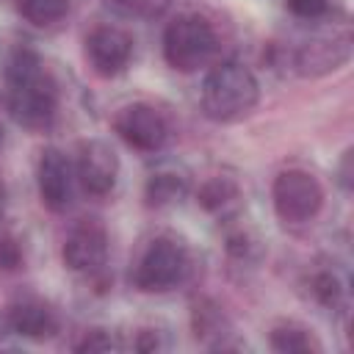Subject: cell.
<instances>
[{
  "instance_id": "8fae6325",
  "label": "cell",
  "mask_w": 354,
  "mask_h": 354,
  "mask_svg": "<svg viewBox=\"0 0 354 354\" xmlns=\"http://www.w3.org/2000/svg\"><path fill=\"white\" fill-rule=\"evenodd\" d=\"M36 183H39V196L44 202V207L61 213L69 207L72 202V166L66 160V155L55 147H47L39 158V169H36Z\"/></svg>"
},
{
  "instance_id": "cb8c5ba5",
  "label": "cell",
  "mask_w": 354,
  "mask_h": 354,
  "mask_svg": "<svg viewBox=\"0 0 354 354\" xmlns=\"http://www.w3.org/2000/svg\"><path fill=\"white\" fill-rule=\"evenodd\" d=\"M340 185L351 191V149L343 155V163H340Z\"/></svg>"
},
{
  "instance_id": "e0dca14e",
  "label": "cell",
  "mask_w": 354,
  "mask_h": 354,
  "mask_svg": "<svg viewBox=\"0 0 354 354\" xmlns=\"http://www.w3.org/2000/svg\"><path fill=\"white\" fill-rule=\"evenodd\" d=\"M14 8L30 25L47 28V25H55V22H61L66 17L69 0H14Z\"/></svg>"
},
{
  "instance_id": "9c48e42d",
  "label": "cell",
  "mask_w": 354,
  "mask_h": 354,
  "mask_svg": "<svg viewBox=\"0 0 354 354\" xmlns=\"http://www.w3.org/2000/svg\"><path fill=\"white\" fill-rule=\"evenodd\" d=\"M116 177H119V158L111 149V144H105L100 138L83 141L80 152H77V180H80L83 191L102 199L113 191Z\"/></svg>"
},
{
  "instance_id": "603a6c76",
  "label": "cell",
  "mask_w": 354,
  "mask_h": 354,
  "mask_svg": "<svg viewBox=\"0 0 354 354\" xmlns=\"http://www.w3.org/2000/svg\"><path fill=\"white\" fill-rule=\"evenodd\" d=\"M136 348H138V351H158V348H163L160 332H155V329H141L138 337H136Z\"/></svg>"
},
{
  "instance_id": "5b68a950",
  "label": "cell",
  "mask_w": 354,
  "mask_h": 354,
  "mask_svg": "<svg viewBox=\"0 0 354 354\" xmlns=\"http://www.w3.org/2000/svg\"><path fill=\"white\" fill-rule=\"evenodd\" d=\"M274 210L285 224H304L318 216L324 205L321 183L304 169H285L277 174L274 188Z\"/></svg>"
},
{
  "instance_id": "8992f818",
  "label": "cell",
  "mask_w": 354,
  "mask_h": 354,
  "mask_svg": "<svg viewBox=\"0 0 354 354\" xmlns=\"http://www.w3.org/2000/svg\"><path fill=\"white\" fill-rule=\"evenodd\" d=\"M351 58V30L332 28V33L313 36L301 41L293 53V69L301 77H321L340 69Z\"/></svg>"
},
{
  "instance_id": "ffe728a7",
  "label": "cell",
  "mask_w": 354,
  "mask_h": 354,
  "mask_svg": "<svg viewBox=\"0 0 354 354\" xmlns=\"http://www.w3.org/2000/svg\"><path fill=\"white\" fill-rule=\"evenodd\" d=\"M119 348V343L105 332V329H91L83 335V340L75 346V351H113Z\"/></svg>"
},
{
  "instance_id": "7a4b0ae2",
  "label": "cell",
  "mask_w": 354,
  "mask_h": 354,
  "mask_svg": "<svg viewBox=\"0 0 354 354\" xmlns=\"http://www.w3.org/2000/svg\"><path fill=\"white\" fill-rule=\"evenodd\" d=\"M260 100V83L243 64L224 61L210 69L202 83V111L213 122H238L254 111Z\"/></svg>"
},
{
  "instance_id": "9a60e30c",
  "label": "cell",
  "mask_w": 354,
  "mask_h": 354,
  "mask_svg": "<svg viewBox=\"0 0 354 354\" xmlns=\"http://www.w3.org/2000/svg\"><path fill=\"white\" fill-rule=\"evenodd\" d=\"M185 177L174 174V171H158L147 180L144 185V199L149 207H166L171 202H177L185 194Z\"/></svg>"
},
{
  "instance_id": "30bf717a",
  "label": "cell",
  "mask_w": 354,
  "mask_h": 354,
  "mask_svg": "<svg viewBox=\"0 0 354 354\" xmlns=\"http://www.w3.org/2000/svg\"><path fill=\"white\" fill-rule=\"evenodd\" d=\"M108 257V232L97 218H83L64 243V263L72 271L91 274L105 266Z\"/></svg>"
},
{
  "instance_id": "52a82bcc",
  "label": "cell",
  "mask_w": 354,
  "mask_h": 354,
  "mask_svg": "<svg viewBox=\"0 0 354 354\" xmlns=\"http://www.w3.org/2000/svg\"><path fill=\"white\" fill-rule=\"evenodd\" d=\"M113 130L127 147L138 152H155L169 138V124L163 113L147 102H130L119 108V113L113 116Z\"/></svg>"
},
{
  "instance_id": "277c9868",
  "label": "cell",
  "mask_w": 354,
  "mask_h": 354,
  "mask_svg": "<svg viewBox=\"0 0 354 354\" xmlns=\"http://www.w3.org/2000/svg\"><path fill=\"white\" fill-rule=\"evenodd\" d=\"M188 252L174 238H155L136 263L133 285L144 293H166L177 288L188 274Z\"/></svg>"
},
{
  "instance_id": "ba28073f",
  "label": "cell",
  "mask_w": 354,
  "mask_h": 354,
  "mask_svg": "<svg viewBox=\"0 0 354 354\" xmlns=\"http://www.w3.org/2000/svg\"><path fill=\"white\" fill-rule=\"evenodd\" d=\"M86 58L97 75L116 77L127 69L133 58V39L122 28L100 25L86 36Z\"/></svg>"
},
{
  "instance_id": "44dd1931",
  "label": "cell",
  "mask_w": 354,
  "mask_h": 354,
  "mask_svg": "<svg viewBox=\"0 0 354 354\" xmlns=\"http://www.w3.org/2000/svg\"><path fill=\"white\" fill-rule=\"evenodd\" d=\"M285 6L301 19H318L329 11V0H285Z\"/></svg>"
},
{
  "instance_id": "5bb4252c",
  "label": "cell",
  "mask_w": 354,
  "mask_h": 354,
  "mask_svg": "<svg viewBox=\"0 0 354 354\" xmlns=\"http://www.w3.org/2000/svg\"><path fill=\"white\" fill-rule=\"evenodd\" d=\"M271 348L279 354H310V351H321V343L307 326L288 321L271 329Z\"/></svg>"
},
{
  "instance_id": "4fadbf2b",
  "label": "cell",
  "mask_w": 354,
  "mask_h": 354,
  "mask_svg": "<svg viewBox=\"0 0 354 354\" xmlns=\"http://www.w3.org/2000/svg\"><path fill=\"white\" fill-rule=\"evenodd\" d=\"M191 326H194V335L199 340H205L207 346L213 348H224V335L232 332L227 315L221 313V307L210 299H199L194 301V310H191Z\"/></svg>"
},
{
  "instance_id": "d4e9b609",
  "label": "cell",
  "mask_w": 354,
  "mask_h": 354,
  "mask_svg": "<svg viewBox=\"0 0 354 354\" xmlns=\"http://www.w3.org/2000/svg\"><path fill=\"white\" fill-rule=\"evenodd\" d=\"M0 147H3V127H0Z\"/></svg>"
},
{
  "instance_id": "7402d4cb",
  "label": "cell",
  "mask_w": 354,
  "mask_h": 354,
  "mask_svg": "<svg viewBox=\"0 0 354 354\" xmlns=\"http://www.w3.org/2000/svg\"><path fill=\"white\" fill-rule=\"evenodd\" d=\"M22 266V249L14 238H0V271H17Z\"/></svg>"
},
{
  "instance_id": "3957f363",
  "label": "cell",
  "mask_w": 354,
  "mask_h": 354,
  "mask_svg": "<svg viewBox=\"0 0 354 354\" xmlns=\"http://www.w3.org/2000/svg\"><path fill=\"white\" fill-rule=\"evenodd\" d=\"M216 30L207 17L185 11L177 14L163 30V55L166 64L177 72H196L216 53Z\"/></svg>"
},
{
  "instance_id": "2e32d148",
  "label": "cell",
  "mask_w": 354,
  "mask_h": 354,
  "mask_svg": "<svg viewBox=\"0 0 354 354\" xmlns=\"http://www.w3.org/2000/svg\"><path fill=\"white\" fill-rule=\"evenodd\" d=\"M238 194L241 191H238L235 180H230V177H210V180L202 183V188L196 194V202L207 213H224L230 205L238 202Z\"/></svg>"
},
{
  "instance_id": "d6986e66",
  "label": "cell",
  "mask_w": 354,
  "mask_h": 354,
  "mask_svg": "<svg viewBox=\"0 0 354 354\" xmlns=\"http://www.w3.org/2000/svg\"><path fill=\"white\" fill-rule=\"evenodd\" d=\"M113 3L116 8L133 14V17H144V19H152V17H160L171 0H108Z\"/></svg>"
},
{
  "instance_id": "ac0fdd59",
  "label": "cell",
  "mask_w": 354,
  "mask_h": 354,
  "mask_svg": "<svg viewBox=\"0 0 354 354\" xmlns=\"http://www.w3.org/2000/svg\"><path fill=\"white\" fill-rule=\"evenodd\" d=\"M310 290H313V296L324 304V307H340L343 304V299H346V285H343V279L335 274V271H315L313 277H310Z\"/></svg>"
},
{
  "instance_id": "7c38bea8",
  "label": "cell",
  "mask_w": 354,
  "mask_h": 354,
  "mask_svg": "<svg viewBox=\"0 0 354 354\" xmlns=\"http://www.w3.org/2000/svg\"><path fill=\"white\" fill-rule=\"evenodd\" d=\"M6 326L22 337L30 340H47L58 332V318L55 313L39 301V299H22L14 307H8L6 313Z\"/></svg>"
},
{
  "instance_id": "6da1fadb",
  "label": "cell",
  "mask_w": 354,
  "mask_h": 354,
  "mask_svg": "<svg viewBox=\"0 0 354 354\" xmlns=\"http://www.w3.org/2000/svg\"><path fill=\"white\" fill-rule=\"evenodd\" d=\"M8 111L17 124L28 130H44L53 124L58 111V86L44 69L39 53L17 47L6 64Z\"/></svg>"
}]
</instances>
